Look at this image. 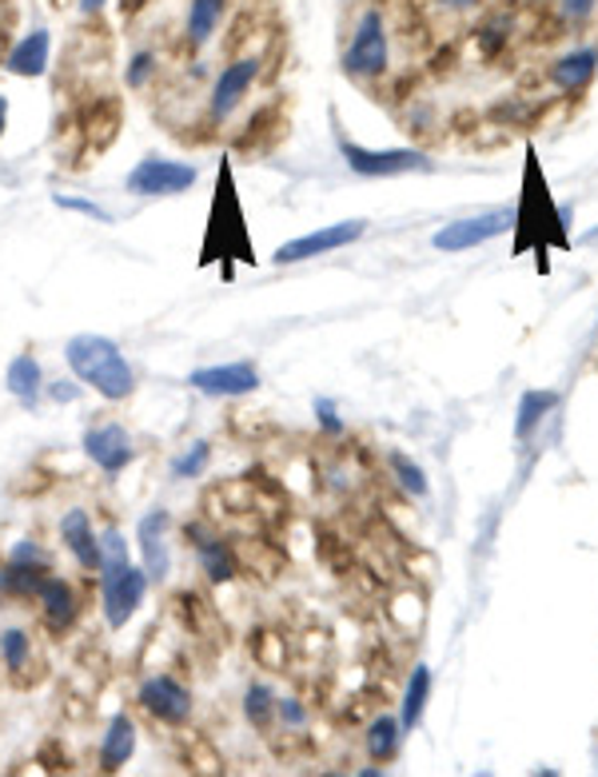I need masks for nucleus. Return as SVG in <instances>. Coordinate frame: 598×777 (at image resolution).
Wrapping results in <instances>:
<instances>
[{"mask_svg":"<svg viewBox=\"0 0 598 777\" xmlns=\"http://www.w3.org/2000/svg\"><path fill=\"white\" fill-rule=\"evenodd\" d=\"M64 359H69L72 375L80 383H89L96 395L112 398V403L128 398L132 387H136V375H132L124 351L104 335H72L69 348H64Z\"/></svg>","mask_w":598,"mask_h":777,"instance_id":"obj_1","label":"nucleus"},{"mask_svg":"<svg viewBox=\"0 0 598 777\" xmlns=\"http://www.w3.org/2000/svg\"><path fill=\"white\" fill-rule=\"evenodd\" d=\"M144 594H148V574L132 567L128 558L100 567V607H104V622L112 630L128 626V618L140 610Z\"/></svg>","mask_w":598,"mask_h":777,"instance_id":"obj_2","label":"nucleus"},{"mask_svg":"<svg viewBox=\"0 0 598 777\" xmlns=\"http://www.w3.org/2000/svg\"><path fill=\"white\" fill-rule=\"evenodd\" d=\"M388 24H383V12L368 9L355 20V32H351V44L343 52V72L351 80H375L388 72Z\"/></svg>","mask_w":598,"mask_h":777,"instance_id":"obj_3","label":"nucleus"},{"mask_svg":"<svg viewBox=\"0 0 598 777\" xmlns=\"http://www.w3.org/2000/svg\"><path fill=\"white\" fill-rule=\"evenodd\" d=\"M339 152L348 159V168L359 176H403V172H431L435 164L427 159V152L419 148H388V152H371L339 139Z\"/></svg>","mask_w":598,"mask_h":777,"instance_id":"obj_4","label":"nucleus"},{"mask_svg":"<svg viewBox=\"0 0 598 777\" xmlns=\"http://www.w3.org/2000/svg\"><path fill=\"white\" fill-rule=\"evenodd\" d=\"M196 184V168L179 164V159H140L128 172V191L132 196H179Z\"/></svg>","mask_w":598,"mask_h":777,"instance_id":"obj_5","label":"nucleus"},{"mask_svg":"<svg viewBox=\"0 0 598 777\" xmlns=\"http://www.w3.org/2000/svg\"><path fill=\"white\" fill-rule=\"evenodd\" d=\"M259 69H264V60H259V56H239V60H231L228 69L219 72L216 84H212V100H208L212 120H228L231 112L244 104V96H248L251 84H256Z\"/></svg>","mask_w":598,"mask_h":777,"instance_id":"obj_6","label":"nucleus"},{"mask_svg":"<svg viewBox=\"0 0 598 777\" xmlns=\"http://www.w3.org/2000/svg\"><path fill=\"white\" fill-rule=\"evenodd\" d=\"M140 706L148 709L156 722H168L179 726L192 717V690L184 682H176L172 674H152L144 686H140Z\"/></svg>","mask_w":598,"mask_h":777,"instance_id":"obj_7","label":"nucleus"},{"mask_svg":"<svg viewBox=\"0 0 598 777\" xmlns=\"http://www.w3.org/2000/svg\"><path fill=\"white\" fill-rule=\"evenodd\" d=\"M363 231H368L363 219H343V224H331V228H323V231H308V236L283 244V248L276 251V263H299V259H311V256H328V251L355 244Z\"/></svg>","mask_w":598,"mask_h":777,"instance_id":"obj_8","label":"nucleus"},{"mask_svg":"<svg viewBox=\"0 0 598 777\" xmlns=\"http://www.w3.org/2000/svg\"><path fill=\"white\" fill-rule=\"evenodd\" d=\"M515 224L511 211H487V216H475V219H455L447 228L435 231V244L439 251H467V248H478V244H487V239L503 236V231Z\"/></svg>","mask_w":598,"mask_h":777,"instance_id":"obj_9","label":"nucleus"},{"mask_svg":"<svg viewBox=\"0 0 598 777\" xmlns=\"http://www.w3.org/2000/svg\"><path fill=\"white\" fill-rule=\"evenodd\" d=\"M168 527H172L168 510H148V515L136 522V542H140V555H144V574H148V582H164L172 570Z\"/></svg>","mask_w":598,"mask_h":777,"instance_id":"obj_10","label":"nucleus"},{"mask_svg":"<svg viewBox=\"0 0 598 777\" xmlns=\"http://www.w3.org/2000/svg\"><path fill=\"white\" fill-rule=\"evenodd\" d=\"M84 455L96 463L104 475H120V470L132 463V438L128 431L120 427V423H104V427H92L89 435H84Z\"/></svg>","mask_w":598,"mask_h":777,"instance_id":"obj_11","label":"nucleus"},{"mask_svg":"<svg viewBox=\"0 0 598 777\" xmlns=\"http://www.w3.org/2000/svg\"><path fill=\"white\" fill-rule=\"evenodd\" d=\"M188 383L204 395H224V398H236V395H251L259 387V371L251 363H228V367H199L188 375Z\"/></svg>","mask_w":598,"mask_h":777,"instance_id":"obj_12","label":"nucleus"},{"mask_svg":"<svg viewBox=\"0 0 598 777\" xmlns=\"http://www.w3.org/2000/svg\"><path fill=\"white\" fill-rule=\"evenodd\" d=\"M188 542L196 547L199 567H204V574H208L212 582H231V578H236V558H231L228 542L219 535H212L204 522H188Z\"/></svg>","mask_w":598,"mask_h":777,"instance_id":"obj_13","label":"nucleus"},{"mask_svg":"<svg viewBox=\"0 0 598 777\" xmlns=\"http://www.w3.org/2000/svg\"><path fill=\"white\" fill-rule=\"evenodd\" d=\"M49 56H52V37L44 29H32L29 37H20L17 44L4 56V72L24 80H37L49 72Z\"/></svg>","mask_w":598,"mask_h":777,"instance_id":"obj_14","label":"nucleus"},{"mask_svg":"<svg viewBox=\"0 0 598 777\" xmlns=\"http://www.w3.org/2000/svg\"><path fill=\"white\" fill-rule=\"evenodd\" d=\"M60 538H64V547L72 550V558H76L80 567L100 570V538H96V530H92L89 510L76 507L60 518Z\"/></svg>","mask_w":598,"mask_h":777,"instance_id":"obj_15","label":"nucleus"},{"mask_svg":"<svg viewBox=\"0 0 598 777\" xmlns=\"http://www.w3.org/2000/svg\"><path fill=\"white\" fill-rule=\"evenodd\" d=\"M598 72V49H575L550 64V84L563 92H582Z\"/></svg>","mask_w":598,"mask_h":777,"instance_id":"obj_16","label":"nucleus"},{"mask_svg":"<svg viewBox=\"0 0 598 777\" xmlns=\"http://www.w3.org/2000/svg\"><path fill=\"white\" fill-rule=\"evenodd\" d=\"M132 749H136V726H132L128 714H116L109 722V734L100 742V769L116 774L120 766H128Z\"/></svg>","mask_w":598,"mask_h":777,"instance_id":"obj_17","label":"nucleus"},{"mask_svg":"<svg viewBox=\"0 0 598 777\" xmlns=\"http://www.w3.org/2000/svg\"><path fill=\"white\" fill-rule=\"evenodd\" d=\"M37 598H40V607H44V622H49L52 630L72 626V618H76V590H72L64 578H44Z\"/></svg>","mask_w":598,"mask_h":777,"instance_id":"obj_18","label":"nucleus"},{"mask_svg":"<svg viewBox=\"0 0 598 777\" xmlns=\"http://www.w3.org/2000/svg\"><path fill=\"white\" fill-rule=\"evenodd\" d=\"M228 0H192L188 4V24H184V40L188 49H204L212 37H216L219 20H224Z\"/></svg>","mask_w":598,"mask_h":777,"instance_id":"obj_19","label":"nucleus"},{"mask_svg":"<svg viewBox=\"0 0 598 777\" xmlns=\"http://www.w3.org/2000/svg\"><path fill=\"white\" fill-rule=\"evenodd\" d=\"M44 578H49V562H17V558H9V567L0 570V594L32 598Z\"/></svg>","mask_w":598,"mask_h":777,"instance_id":"obj_20","label":"nucleus"},{"mask_svg":"<svg viewBox=\"0 0 598 777\" xmlns=\"http://www.w3.org/2000/svg\"><path fill=\"white\" fill-rule=\"evenodd\" d=\"M4 387H9V395L17 398V403H24V407H32L40 398V363L32 355H17L9 363V371H4Z\"/></svg>","mask_w":598,"mask_h":777,"instance_id":"obj_21","label":"nucleus"},{"mask_svg":"<svg viewBox=\"0 0 598 777\" xmlns=\"http://www.w3.org/2000/svg\"><path fill=\"white\" fill-rule=\"evenodd\" d=\"M558 407V391H527V395L518 398V418H515V435L527 438L530 431Z\"/></svg>","mask_w":598,"mask_h":777,"instance_id":"obj_22","label":"nucleus"},{"mask_svg":"<svg viewBox=\"0 0 598 777\" xmlns=\"http://www.w3.org/2000/svg\"><path fill=\"white\" fill-rule=\"evenodd\" d=\"M427 697H431V674L427 666H415V674L408 677V694H403V729H415L423 722V709H427Z\"/></svg>","mask_w":598,"mask_h":777,"instance_id":"obj_23","label":"nucleus"},{"mask_svg":"<svg viewBox=\"0 0 598 777\" xmlns=\"http://www.w3.org/2000/svg\"><path fill=\"white\" fill-rule=\"evenodd\" d=\"M399 734H403V726H399L395 717H375L368 726V754H371V762H391L395 757V749H399Z\"/></svg>","mask_w":598,"mask_h":777,"instance_id":"obj_24","label":"nucleus"},{"mask_svg":"<svg viewBox=\"0 0 598 777\" xmlns=\"http://www.w3.org/2000/svg\"><path fill=\"white\" fill-rule=\"evenodd\" d=\"M475 44L483 56H498L511 44V17H495L475 29Z\"/></svg>","mask_w":598,"mask_h":777,"instance_id":"obj_25","label":"nucleus"},{"mask_svg":"<svg viewBox=\"0 0 598 777\" xmlns=\"http://www.w3.org/2000/svg\"><path fill=\"white\" fill-rule=\"evenodd\" d=\"M244 714H248L251 726H268L271 714H276V694H271L264 682H256V686H248V694H244Z\"/></svg>","mask_w":598,"mask_h":777,"instance_id":"obj_26","label":"nucleus"},{"mask_svg":"<svg viewBox=\"0 0 598 777\" xmlns=\"http://www.w3.org/2000/svg\"><path fill=\"white\" fill-rule=\"evenodd\" d=\"M388 463H391V470H395V478H399V487L408 490V495H415V498H427V475L411 463L408 455H399V450H391L388 455Z\"/></svg>","mask_w":598,"mask_h":777,"instance_id":"obj_27","label":"nucleus"},{"mask_svg":"<svg viewBox=\"0 0 598 777\" xmlns=\"http://www.w3.org/2000/svg\"><path fill=\"white\" fill-rule=\"evenodd\" d=\"M0 657H4V666H9L12 674H20L24 662H29V634H24V630H4V634H0Z\"/></svg>","mask_w":598,"mask_h":777,"instance_id":"obj_28","label":"nucleus"},{"mask_svg":"<svg viewBox=\"0 0 598 777\" xmlns=\"http://www.w3.org/2000/svg\"><path fill=\"white\" fill-rule=\"evenodd\" d=\"M208 458H212V447L208 443H192L188 450L179 458H172V478H196L199 470L208 467Z\"/></svg>","mask_w":598,"mask_h":777,"instance_id":"obj_29","label":"nucleus"},{"mask_svg":"<svg viewBox=\"0 0 598 777\" xmlns=\"http://www.w3.org/2000/svg\"><path fill=\"white\" fill-rule=\"evenodd\" d=\"M159 69V56L152 49H140L136 56L128 60V69H124V80H128V89H144L152 80V72Z\"/></svg>","mask_w":598,"mask_h":777,"instance_id":"obj_30","label":"nucleus"},{"mask_svg":"<svg viewBox=\"0 0 598 777\" xmlns=\"http://www.w3.org/2000/svg\"><path fill=\"white\" fill-rule=\"evenodd\" d=\"M124 558H128V542H124V535L116 527H109L100 535V567L104 562H124Z\"/></svg>","mask_w":598,"mask_h":777,"instance_id":"obj_31","label":"nucleus"},{"mask_svg":"<svg viewBox=\"0 0 598 777\" xmlns=\"http://www.w3.org/2000/svg\"><path fill=\"white\" fill-rule=\"evenodd\" d=\"M495 120H503V124H511V128H530V104H518V100H507V104H498L495 112H491Z\"/></svg>","mask_w":598,"mask_h":777,"instance_id":"obj_32","label":"nucleus"},{"mask_svg":"<svg viewBox=\"0 0 598 777\" xmlns=\"http://www.w3.org/2000/svg\"><path fill=\"white\" fill-rule=\"evenodd\" d=\"M52 204L64 211H80V216H92L100 219V224H112V216L104 208H96V204H89V199H76V196H52Z\"/></svg>","mask_w":598,"mask_h":777,"instance_id":"obj_33","label":"nucleus"},{"mask_svg":"<svg viewBox=\"0 0 598 777\" xmlns=\"http://www.w3.org/2000/svg\"><path fill=\"white\" fill-rule=\"evenodd\" d=\"M276 714L283 717V722H288V726H303V722H308V709L299 706L296 697H283V702H276Z\"/></svg>","mask_w":598,"mask_h":777,"instance_id":"obj_34","label":"nucleus"},{"mask_svg":"<svg viewBox=\"0 0 598 777\" xmlns=\"http://www.w3.org/2000/svg\"><path fill=\"white\" fill-rule=\"evenodd\" d=\"M316 415H319V423H323V431H328V435H343V423H339L336 407H331V398H319Z\"/></svg>","mask_w":598,"mask_h":777,"instance_id":"obj_35","label":"nucleus"},{"mask_svg":"<svg viewBox=\"0 0 598 777\" xmlns=\"http://www.w3.org/2000/svg\"><path fill=\"white\" fill-rule=\"evenodd\" d=\"M598 0H563V20H575V24H582V20L595 12Z\"/></svg>","mask_w":598,"mask_h":777,"instance_id":"obj_36","label":"nucleus"},{"mask_svg":"<svg viewBox=\"0 0 598 777\" xmlns=\"http://www.w3.org/2000/svg\"><path fill=\"white\" fill-rule=\"evenodd\" d=\"M104 4H109V0H80V17H96Z\"/></svg>","mask_w":598,"mask_h":777,"instance_id":"obj_37","label":"nucleus"},{"mask_svg":"<svg viewBox=\"0 0 598 777\" xmlns=\"http://www.w3.org/2000/svg\"><path fill=\"white\" fill-rule=\"evenodd\" d=\"M52 398H56V403H72V398H76V387H52Z\"/></svg>","mask_w":598,"mask_h":777,"instance_id":"obj_38","label":"nucleus"},{"mask_svg":"<svg viewBox=\"0 0 598 777\" xmlns=\"http://www.w3.org/2000/svg\"><path fill=\"white\" fill-rule=\"evenodd\" d=\"M4 124H9V100L0 96V136H4Z\"/></svg>","mask_w":598,"mask_h":777,"instance_id":"obj_39","label":"nucleus"},{"mask_svg":"<svg viewBox=\"0 0 598 777\" xmlns=\"http://www.w3.org/2000/svg\"><path fill=\"white\" fill-rule=\"evenodd\" d=\"M443 4H447V9H475L478 0H443Z\"/></svg>","mask_w":598,"mask_h":777,"instance_id":"obj_40","label":"nucleus"}]
</instances>
